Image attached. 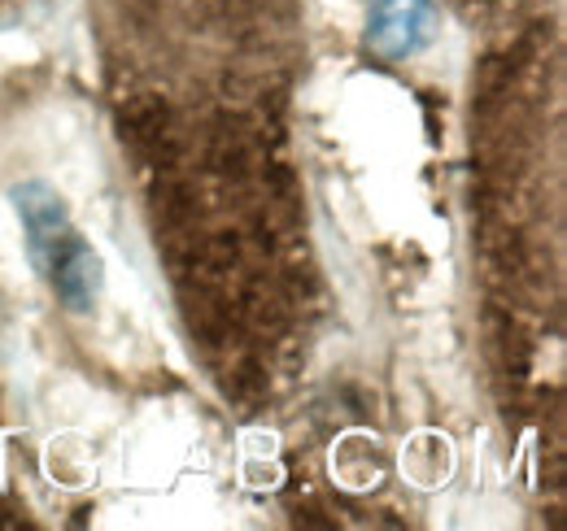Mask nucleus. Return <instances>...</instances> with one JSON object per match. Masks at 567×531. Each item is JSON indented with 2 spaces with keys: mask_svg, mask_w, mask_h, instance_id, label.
<instances>
[]
</instances>
